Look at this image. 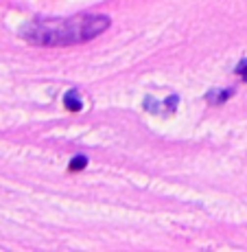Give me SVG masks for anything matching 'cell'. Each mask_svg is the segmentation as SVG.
Returning <instances> with one entry per match:
<instances>
[{
  "label": "cell",
  "mask_w": 247,
  "mask_h": 252,
  "mask_svg": "<svg viewBox=\"0 0 247 252\" xmlns=\"http://www.w3.org/2000/svg\"><path fill=\"white\" fill-rule=\"evenodd\" d=\"M110 27L105 16H75L68 20H40L22 29V37L37 46H68L90 42Z\"/></svg>",
  "instance_id": "cell-1"
},
{
  "label": "cell",
  "mask_w": 247,
  "mask_h": 252,
  "mask_svg": "<svg viewBox=\"0 0 247 252\" xmlns=\"http://www.w3.org/2000/svg\"><path fill=\"white\" fill-rule=\"evenodd\" d=\"M64 108L70 110V112H81L83 110V101H81L79 92L77 90H68L64 94Z\"/></svg>",
  "instance_id": "cell-2"
},
{
  "label": "cell",
  "mask_w": 247,
  "mask_h": 252,
  "mask_svg": "<svg viewBox=\"0 0 247 252\" xmlns=\"http://www.w3.org/2000/svg\"><path fill=\"white\" fill-rule=\"evenodd\" d=\"M230 96H232V90H212V92H208L206 99L210 101V103H223Z\"/></svg>",
  "instance_id": "cell-3"
},
{
  "label": "cell",
  "mask_w": 247,
  "mask_h": 252,
  "mask_svg": "<svg viewBox=\"0 0 247 252\" xmlns=\"http://www.w3.org/2000/svg\"><path fill=\"white\" fill-rule=\"evenodd\" d=\"M85 167H88V158H85V156H77V158H72L70 164H68V171L77 173V171H81V169H85Z\"/></svg>",
  "instance_id": "cell-4"
},
{
  "label": "cell",
  "mask_w": 247,
  "mask_h": 252,
  "mask_svg": "<svg viewBox=\"0 0 247 252\" xmlns=\"http://www.w3.org/2000/svg\"><path fill=\"white\" fill-rule=\"evenodd\" d=\"M236 75H239L243 81H247V57H243V60L239 62V66H236Z\"/></svg>",
  "instance_id": "cell-5"
}]
</instances>
